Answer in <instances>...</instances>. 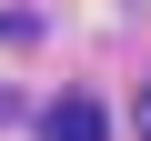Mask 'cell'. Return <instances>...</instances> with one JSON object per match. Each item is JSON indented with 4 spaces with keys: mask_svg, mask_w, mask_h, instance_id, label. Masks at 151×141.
Wrapping results in <instances>:
<instances>
[{
    "mask_svg": "<svg viewBox=\"0 0 151 141\" xmlns=\"http://www.w3.org/2000/svg\"><path fill=\"white\" fill-rule=\"evenodd\" d=\"M40 141H111V121H101L91 91H60V101L40 111Z\"/></svg>",
    "mask_w": 151,
    "mask_h": 141,
    "instance_id": "cell-1",
    "label": "cell"
},
{
    "mask_svg": "<svg viewBox=\"0 0 151 141\" xmlns=\"http://www.w3.org/2000/svg\"><path fill=\"white\" fill-rule=\"evenodd\" d=\"M141 141H151V91H141Z\"/></svg>",
    "mask_w": 151,
    "mask_h": 141,
    "instance_id": "cell-2",
    "label": "cell"
}]
</instances>
